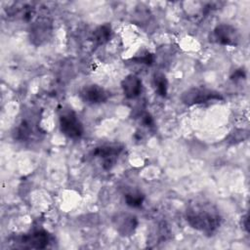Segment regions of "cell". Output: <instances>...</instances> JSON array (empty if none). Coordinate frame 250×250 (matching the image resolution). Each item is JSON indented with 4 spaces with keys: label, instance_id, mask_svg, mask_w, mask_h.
<instances>
[{
    "label": "cell",
    "instance_id": "52a82bcc",
    "mask_svg": "<svg viewBox=\"0 0 250 250\" xmlns=\"http://www.w3.org/2000/svg\"><path fill=\"white\" fill-rule=\"evenodd\" d=\"M121 88L127 99H136L141 95L143 90L142 79L136 74H128L122 79Z\"/></svg>",
    "mask_w": 250,
    "mask_h": 250
},
{
    "label": "cell",
    "instance_id": "9a60e30c",
    "mask_svg": "<svg viewBox=\"0 0 250 250\" xmlns=\"http://www.w3.org/2000/svg\"><path fill=\"white\" fill-rule=\"evenodd\" d=\"M30 133H31V127L26 121H22L16 129L15 138L21 141H24L30 136Z\"/></svg>",
    "mask_w": 250,
    "mask_h": 250
},
{
    "label": "cell",
    "instance_id": "4fadbf2b",
    "mask_svg": "<svg viewBox=\"0 0 250 250\" xmlns=\"http://www.w3.org/2000/svg\"><path fill=\"white\" fill-rule=\"evenodd\" d=\"M124 199L128 206L132 208H138L142 206L145 200V195L139 190H132L125 194Z\"/></svg>",
    "mask_w": 250,
    "mask_h": 250
},
{
    "label": "cell",
    "instance_id": "3957f363",
    "mask_svg": "<svg viewBox=\"0 0 250 250\" xmlns=\"http://www.w3.org/2000/svg\"><path fill=\"white\" fill-rule=\"evenodd\" d=\"M61 132L69 139H78L84 133L82 122L71 109H62L59 115Z\"/></svg>",
    "mask_w": 250,
    "mask_h": 250
},
{
    "label": "cell",
    "instance_id": "e0dca14e",
    "mask_svg": "<svg viewBox=\"0 0 250 250\" xmlns=\"http://www.w3.org/2000/svg\"><path fill=\"white\" fill-rule=\"evenodd\" d=\"M232 80H238V79H244L245 78V72L243 69H237L233 72V74L230 77Z\"/></svg>",
    "mask_w": 250,
    "mask_h": 250
},
{
    "label": "cell",
    "instance_id": "ac0fdd59",
    "mask_svg": "<svg viewBox=\"0 0 250 250\" xmlns=\"http://www.w3.org/2000/svg\"><path fill=\"white\" fill-rule=\"evenodd\" d=\"M243 226H244V228L246 229V230H247V231H249V228H248V216H247V215H246V217L244 218Z\"/></svg>",
    "mask_w": 250,
    "mask_h": 250
},
{
    "label": "cell",
    "instance_id": "7a4b0ae2",
    "mask_svg": "<svg viewBox=\"0 0 250 250\" xmlns=\"http://www.w3.org/2000/svg\"><path fill=\"white\" fill-rule=\"evenodd\" d=\"M181 102L188 106L209 103L212 101L224 100L221 93L209 88L192 87L184 91L180 97Z\"/></svg>",
    "mask_w": 250,
    "mask_h": 250
},
{
    "label": "cell",
    "instance_id": "9c48e42d",
    "mask_svg": "<svg viewBox=\"0 0 250 250\" xmlns=\"http://www.w3.org/2000/svg\"><path fill=\"white\" fill-rule=\"evenodd\" d=\"M50 241V235L45 230H35L25 236L22 237L21 242L27 244L28 247L36 248V249H43L45 248Z\"/></svg>",
    "mask_w": 250,
    "mask_h": 250
},
{
    "label": "cell",
    "instance_id": "2e32d148",
    "mask_svg": "<svg viewBox=\"0 0 250 250\" xmlns=\"http://www.w3.org/2000/svg\"><path fill=\"white\" fill-rule=\"evenodd\" d=\"M140 121H141V123H142L144 126L147 127L148 129H151V128L154 127L153 119H152L151 115H150L149 113H147V112H145V113L141 114V116H140Z\"/></svg>",
    "mask_w": 250,
    "mask_h": 250
},
{
    "label": "cell",
    "instance_id": "6da1fadb",
    "mask_svg": "<svg viewBox=\"0 0 250 250\" xmlns=\"http://www.w3.org/2000/svg\"><path fill=\"white\" fill-rule=\"evenodd\" d=\"M188 224L194 229L205 234H213L221 226L222 217L218 209L211 203L195 202L186 212Z\"/></svg>",
    "mask_w": 250,
    "mask_h": 250
},
{
    "label": "cell",
    "instance_id": "5bb4252c",
    "mask_svg": "<svg viewBox=\"0 0 250 250\" xmlns=\"http://www.w3.org/2000/svg\"><path fill=\"white\" fill-rule=\"evenodd\" d=\"M131 61H133L136 63H142V64H146V65H151L154 62V56L153 54H151L150 52L147 51H142L141 54L136 55L135 57H133L131 59Z\"/></svg>",
    "mask_w": 250,
    "mask_h": 250
},
{
    "label": "cell",
    "instance_id": "8992f818",
    "mask_svg": "<svg viewBox=\"0 0 250 250\" xmlns=\"http://www.w3.org/2000/svg\"><path fill=\"white\" fill-rule=\"evenodd\" d=\"M81 99L91 104H99L105 103L108 100V92L100 85L88 84L82 87L80 90Z\"/></svg>",
    "mask_w": 250,
    "mask_h": 250
},
{
    "label": "cell",
    "instance_id": "277c9868",
    "mask_svg": "<svg viewBox=\"0 0 250 250\" xmlns=\"http://www.w3.org/2000/svg\"><path fill=\"white\" fill-rule=\"evenodd\" d=\"M122 150L123 146L120 144H104L97 146L93 150V154L103 160L102 164L104 170H110L116 163Z\"/></svg>",
    "mask_w": 250,
    "mask_h": 250
},
{
    "label": "cell",
    "instance_id": "7c38bea8",
    "mask_svg": "<svg viewBox=\"0 0 250 250\" xmlns=\"http://www.w3.org/2000/svg\"><path fill=\"white\" fill-rule=\"evenodd\" d=\"M153 84L155 87V91L161 97H166L168 92V81L165 74L161 72L154 73L153 75Z\"/></svg>",
    "mask_w": 250,
    "mask_h": 250
},
{
    "label": "cell",
    "instance_id": "8fae6325",
    "mask_svg": "<svg viewBox=\"0 0 250 250\" xmlns=\"http://www.w3.org/2000/svg\"><path fill=\"white\" fill-rule=\"evenodd\" d=\"M50 24L46 20H38L32 28V33L34 36V39L38 40L39 44L42 40H45L48 38V34L50 33Z\"/></svg>",
    "mask_w": 250,
    "mask_h": 250
},
{
    "label": "cell",
    "instance_id": "5b68a950",
    "mask_svg": "<svg viewBox=\"0 0 250 250\" xmlns=\"http://www.w3.org/2000/svg\"><path fill=\"white\" fill-rule=\"evenodd\" d=\"M213 36L217 43L225 46H236L240 40L238 30L229 23L217 25L213 30Z\"/></svg>",
    "mask_w": 250,
    "mask_h": 250
},
{
    "label": "cell",
    "instance_id": "ba28073f",
    "mask_svg": "<svg viewBox=\"0 0 250 250\" xmlns=\"http://www.w3.org/2000/svg\"><path fill=\"white\" fill-rule=\"evenodd\" d=\"M114 226L121 235L127 236L133 234L137 226L138 220L136 216L131 214H119L114 219Z\"/></svg>",
    "mask_w": 250,
    "mask_h": 250
},
{
    "label": "cell",
    "instance_id": "30bf717a",
    "mask_svg": "<svg viewBox=\"0 0 250 250\" xmlns=\"http://www.w3.org/2000/svg\"><path fill=\"white\" fill-rule=\"evenodd\" d=\"M112 35L110 23H103L99 25L93 32V40L97 46H101L109 41Z\"/></svg>",
    "mask_w": 250,
    "mask_h": 250
}]
</instances>
